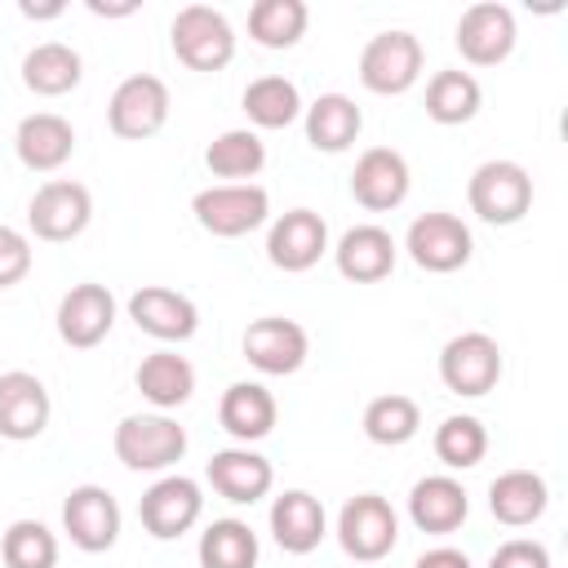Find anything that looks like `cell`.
I'll list each match as a JSON object with an SVG mask.
<instances>
[{
  "label": "cell",
  "instance_id": "obj_1",
  "mask_svg": "<svg viewBox=\"0 0 568 568\" xmlns=\"http://www.w3.org/2000/svg\"><path fill=\"white\" fill-rule=\"evenodd\" d=\"M169 36H173L178 62H186L191 71H222L231 62V53H235V31H231L226 13L213 9V4L178 9Z\"/></svg>",
  "mask_w": 568,
  "mask_h": 568
},
{
  "label": "cell",
  "instance_id": "obj_2",
  "mask_svg": "<svg viewBox=\"0 0 568 568\" xmlns=\"http://www.w3.org/2000/svg\"><path fill=\"white\" fill-rule=\"evenodd\" d=\"M466 195H470V209H475L484 222L510 226V222H519V217L528 213V204H532V178H528V169L515 164V160H484V164L470 173Z\"/></svg>",
  "mask_w": 568,
  "mask_h": 568
},
{
  "label": "cell",
  "instance_id": "obj_3",
  "mask_svg": "<svg viewBox=\"0 0 568 568\" xmlns=\"http://www.w3.org/2000/svg\"><path fill=\"white\" fill-rule=\"evenodd\" d=\"M191 213L195 222L209 231V235H222V240H235V235H248L253 226L266 222L271 213V195L253 182H226V186H209L191 200Z\"/></svg>",
  "mask_w": 568,
  "mask_h": 568
},
{
  "label": "cell",
  "instance_id": "obj_4",
  "mask_svg": "<svg viewBox=\"0 0 568 568\" xmlns=\"http://www.w3.org/2000/svg\"><path fill=\"white\" fill-rule=\"evenodd\" d=\"M186 453V430L164 413H133L115 426V457L129 470H164Z\"/></svg>",
  "mask_w": 568,
  "mask_h": 568
},
{
  "label": "cell",
  "instance_id": "obj_5",
  "mask_svg": "<svg viewBox=\"0 0 568 568\" xmlns=\"http://www.w3.org/2000/svg\"><path fill=\"white\" fill-rule=\"evenodd\" d=\"M337 541H342V550H346L351 559H359V564L386 559V555L395 550V541H399V519H395L390 501L377 497V493L351 497V501L342 506V515H337Z\"/></svg>",
  "mask_w": 568,
  "mask_h": 568
},
{
  "label": "cell",
  "instance_id": "obj_6",
  "mask_svg": "<svg viewBox=\"0 0 568 568\" xmlns=\"http://www.w3.org/2000/svg\"><path fill=\"white\" fill-rule=\"evenodd\" d=\"M422 75V40L413 31H377L359 53V80L373 93H404Z\"/></svg>",
  "mask_w": 568,
  "mask_h": 568
},
{
  "label": "cell",
  "instance_id": "obj_7",
  "mask_svg": "<svg viewBox=\"0 0 568 568\" xmlns=\"http://www.w3.org/2000/svg\"><path fill=\"white\" fill-rule=\"evenodd\" d=\"M106 120H111V133L115 138H151L164 129L169 120V89L160 75H129L115 84L111 102H106Z\"/></svg>",
  "mask_w": 568,
  "mask_h": 568
},
{
  "label": "cell",
  "instance_id": "obj_8",
  "mask_svg": "<svg viewBox=\"0 0 568 568\" xmlns=\"http://www.w3.org/2000/svg\"><path fill=\"white\" fill-rule=\"evenodd\" d=\"M439 377L453 395H488L501 377V346L488 333H457L439 351Z\"/></svg>",
  "mask_w": 568,
  "mask_h": 568
},
{
  "label": "cell",
  "instance_id": "obj_9",
  "mask_svg": "<svg viewBox=\"0 0 568 568\" xmlns=\"http://www.w3.org/2000/svg\"><path fill=\"white\" fill-rule=\"evenodd\" d=\"M89 217H93V195L71 178L44 182L27 204V222L40 240H75L89 226Z\"/></svg>",
  "mask_w": 568,
  "mask_h": 568
},
{
  "label": "cell",
  "instance_id": "obj_10",
  "mask_svg": "<svg viewBox=\"0 0 568 568\" xmlns=\"http://www.w3.org/2000/svg\"><path fill=\"white\" fill-rule=\"evenodd\" d=\"M408 257L422 266V271H435V275H448L457 266L470 262V231L462 217L453 213H422L413 226H408V240H404Z\"/></svg>",
  "mask_w": 568,
  "mask_h": 568
},
{
  "label": "cell",
  "instance_id": "obj_11",
  "mask_svg": "<svg viewBox=\"0 0 568 568\" xmlns=\"http://www.w3.org/2000/svg\"><path fill=\"white\" fill-rule=\"evenodd\" d=\"M200 510H204L200 484L186 479V475H164V479H155V484L142 493V501H138L142 528H146L151 537H160V541L182 537V532L200 519Z\"/></svg>",
  "mask_w": 568,
  "mask_h": 568
},
{
  "label": "cell",
  "instance_id": "obj_12",
  "mask_svg": "<svg viewBox=\"0 0 568 568\" xmlns=\"http://www.w3.org/2000/svg\"><path fill=\"white\" fill-rule=\"evenodd\" d=\"M62 528L89 555L111 550L115 537H120V506L102 484H80L62 501Z\"/></svg>",
  "mask_w": 568,
  "mask_h": 568
},
{
  "label": "cell",
  "instance_id": "obj_13",
  "mask_svg": "<svg viewBox=\"0 0 568 568\" xmlns=\"http://www.w3.org/2000/svg\"><path fill=\"white\" fill-rule=\"evenodd\" d=\"M306 328L297 320H284V315H266V320H253L244 328V359L257 368V373H271V377H284V373H297L306 364Z\"/></svg>",
  "mask_w": 568,
  "mask_h": 568
},
{
  "label": "cell",
  "instance_id": "obj_14",
  "mask_svg": "<svg viewBox=\"0 0 568 568\" xmlns=\"http://www.w3.org/2000/svg\"><path fill=\"white\" fill-rule=\"evenodd\" d=\"M457 49L475 67H493L515 49V13L497 0H479L457 18Z\"/></svg>",
  "mask_w": 568,
  "mask_h": 568
},
{
  "label": "cell",
  "instance_id": "obj_15",
  "mask_svg": "<svg viewBox=\"0 0 568 568\" xmlns=\"http://www.w3.org/2000/svg\"><path fill=\"white\" fill-rule=\"evenodd\" d=\"M115 324V297L106 284H75L62 302H58V337L67 346H98Z\"/></svg>",
  "mask_w": 568,
  "mask_h": 568
},
{
  "label": "cell",
  "instance_id": "obj_16",
  "mask_svg": "<svg viewBox=\"0 0 568 568\" xmlns=\"http://www.w3.org/2000/svg\"><path fill=\"white\" fill-rule=\"evenodd\" d=\"M129 315L142 333L160 337V342H186L200 328V311L186 293L164 288V284H146L129 297Z\"/></svg>",
  "mask_w": 568,
  "mask_h": 568
},
{
  "label": "cell",
  "instance_id": "obj_17",
  "mask_svg": "<svg viewBox=\"0 0 568 568\" xmlns=\"http://www.w3.org/2000/svg\"><path fill=\"white\" fill-rule=\"evenodd\" d=\"M351 195L373 213H386V209L404 204V195H408V160L399 151H390V146H368L355 160Z\"/></svg>",
  "mask_w": 568,
  "mask_h": 568
},
{
  "label": "cell",
  "instance_id": "obj_18",
  "mask_svg": "<svg viewBox=\"0 0 568 568\" xmlns=\"http://www.w3.org/2000/svg\"><path fill=\"white\" fill-rule=\"evenodd\" d=\"M49 390L36 373H0V435L4 439H36L49 426Z\"/></svg>",
  "mask_w": 568,
  "mask_h": 568
},
{
  "label": "cell",
  "instance_id": "obj_19",
  "mask_svg": "<svg viewBox=\"0 0 568 568\" xmlns=\"http://www.w3.org/2000/svg\"><path fill=\"white\" fill-rule=\"evenodd\" d=\"M324 248H328V226L311 209H288L266 235V257L280 271H311Z\"/></svg>",
  "mask_w": 568,
  "mask_h": 568
},
{
  "label": "cell",
  "instance_id": "obj_20",
  "mask_svg": "<svg viewBox=\"0 0 568 568\" xmlns=\"http://www.w3.org/2000/svg\"><path fill=\"white\" fill-rule=\"evenodd\" d=\"M13 146H18V160H22L27 169L53 173V169H62V164L71 160V151H75V129H71V120H62L58 111H36V115H27V120L18 124Z\"/></svg>",
  "mask_w": 568,
  "mask_h": 568
},
{
  "label": "cell",
  "instance_id": "obj_21",
  "mask_svg": "<svg viewBox=\"0 0 568 568\" xmlns=\"http://www.w3.org/2000/svg\"><path fill=\"white\" fill-rule=\"evenodd\" d=\"M333 253H337V271L355 284H377L395 271V240H390V231H382L373 222L351 226Z\"/></svg>",
  "mask_w": 568,
  "mask_h": 568
},
{
  "label": "cell",
  "instance_id": "obj_22",
  "mask_svg": "<svg viewBox=\"0 0 568 568\" xmlns=\"http://www.w3.org/2000/svg\"><path fill=\"white\" fill-rule=\"evenodd\" d=\"M271 479H275L271 462H266L262 453H253V448H222V453H213V462H209V484H213V493H222L226 501H240V506L266 497V493H271Z\"/></svg>",
  "mask_w": 568,
  "mask_h": 568
},
{
  "label": "cell",
  "instance_id": "obj_23",
  "mask_svg": "<svg viewBox=\"0 0 568 568\" xmlns=\"http://www.w3.org/2000/svg\"><path fill=\"white\" fill-rule=\"evenodd\" d=\"M466 510H470L466 488L453 475H426L408 493V515L422 532H453V528H462Z\"/></svg>",
  "mask_w": 568,
  "mask_h": 568
},
{
  "label": "cell",
  "instance_id": "obj_24",
  "mask_svg": "<svg viewBox=\"0 0 568 568\" xmlns=\"http://www.w3.org/2000/svg\"><path fill=\"white\" fill-rule=\"evenodd\" d=\"M217 422L240 444L266 439L271 426H275V395L266 386H257V382H231L222 404H217Z\"/></svg>",
  "mask_w": 568,
  "mask_h": 568
},
{
  "label": "cell",
  "instance_id": "obj_25",
  "mask_svg": "<svg viewBox=\"0 0 568 568\" xmlns=\"http://www.w3.org/2000/svg\"><path fill=\"white\" fill-rule=\"evenodd\" d=\"M271 532L288 555H311L324 541V506H320V497H311L302 488H288L284 497H275Z\"/></svg>",
  "mask_w": 568,
  "mask_h": 568
},
{
  "label": "cell",
  "instance_id": "obj_26",
  "mask_svg": "<svg viewBox=\"0 0 568 568\" xmlns=\"http://www.w3.org/2000/svg\"><path fill=\"white\" fill-rule=\"evenodd\" d=\"M364 129V115L359 106L346 98V93H320L311 106H306V142L315 151H346Z\"/></svg>",
  "mask_w": 568,
  "mask_h": 568
},
{
  "label": "cell",
  "instance_id": "obj_27",
  "mask_svg": "<svg viewBox=\"0 0 568 568\" xmlns=\"http://www.w3.org/2000/svg\"><path fill=\"white\" fill-rule=\"evenodd\" d=\"M550 493H546V479L532 475V470H506L493 479L488 488V510L506 524V528H524L532 519H541Z\"/></svg>",
  "mask_w": 568,
  "mask_h": 568
},
{
  "label": "cell",
  "instance_id": "obj_28",
  "mask_svg": "<svg viewBox=\"0 0 568 568\" xmlns=\"http://www.w3.org/2000/svg\"><path fill=\"white\" fill-rule=\"evenodd\" d=\"M80 53L62 40H44L36 44L27 58H22V84L31 93H44V98H58V93H71L80 84Z\"/></svg>",
  "mask_w": 568,
  "mask_h": 568
},
{
  "label": "cell",
  "instance_id": "obj_29",
  "mask_svg": "<svg viewBox=\"0 0 568 568\" xmlns=\"http://www.w3.org/2000/svg\"><path fill=\"white\" fill-rule=\"evenodd\" d=\"M138 390L155 404V408H178L191 399L195 390V368L186 355L178 351H155L138 364Z\"/></svg>",
  "mask_w": 568,
  "mask_h": 568
},
{
  "label": "cell",
  "instance_id": "obj_30",
  "mask_svg": "<svg viewBox=\"0 0 568 568\" xmlns=\"http://www.w3.org/2000/svg\"><path fill=\"white\" fill-rule=\"evenodd\" d=\"M479 80L470 71H435L426 84V115L435 124H466L479 111Z\"/></svg>",
  "mask_w": 568,
  "mask_h": 568
},
{
  "label": "cell",
  "instance_id": "obj_31",
  "mask_svg": "<svg viewBox=\"0 0 568 568\" xmlns=\"http://www.w3.org/2000/svg\"><path fill=\"white\" fill-rule=\"evenodd\" d=\"M306 4L302 0H257L248 9V36L262 49H293L306 31Z\"/></svg>",
  "mask_w": 568,
  "mask_h": 568
},
{
  "label": "cell",
  "instance_id": "obj_32",
  "mask_svg": "<svg viewBox=\"0 0 568 568\" xmlns=\"http://www.w3.org/2000/svg\"><path fill=\"white\" fill-rule=\"evenodd\" d=\"M200 564L204 568H253L257 564V537L244 519H213L200 537Z\"/></svg>",
  "mask_w": 568,
  "mask_h": 568
},
{
  "label": "cell",
  "instance_id": "obj_33",
  "mask_svg": "<svg viewBox=\"0 0 568 568\" xmlns=\"http://www.w3.org/2000/svg\"><path fill=\"white\" fill-rule=\"evenodd\" d=\"M244 111H248V120L262 124V129H284V124L297 120L302 93H297V84L284 80V75H262V80H253V84L244 89Z\"/></svg>",
  "mask_w": 568,
  "mask_h": 568
},
{
  "label": "cell",
  "instance_id": "obj_34",
  "mask_svg": "<svg viewBox=\"0 0 568 568\" xmlns=\"http://www.w3.org/2000/svg\"><path fill=\"white\" fill-rule=\"evenodd\" d=\"M204 164L217 178H253L266 164V146H262V138L253 129H226V133H217L209 142Z\"/></svg>",
  "mask_w": 568,
  "mask_h": 568
},
{
  "label": "cell",
  "instance_id": "obj_35",
  "mask_svg": "<svg viewBox=\"0 0 568 568\" xmlns=\"http://www.w3.org/2000/svg\"><path fill=\"white\" fill-rule=\"evenodd\" d=\"M422 426V413L408 395H377L368 408H364V435L373 444H408Z\"/></svg>",
  "mask_w": 568,
  "mask_h": 568
},
{
  "label": "cell",
  "instance_id": "obj_36",
  "mask_svg": "<svg viewBox=\"0 0 568 568\" xmlns=\"http://www.w3.org/2000/svg\"><path fill=\"white\" fill-rule=\"evenodd\" d=\"M4 568H53L58 564V537L40 519H13L0 541Z\"/></svg>",
  "mask_w": 568,
  "mask_h": 568
},
{
  "label": "cell",
  "instance_id": "obj_37",
  "mask_svg": "<svg viewBox=\"0 0 568 568\" xmlns=\"http://www.w3.org/2000/svg\"><path fill=\"white\" fill-rule=\"evenodd\" d=\"M484 453H488V430L479 426V417L457 413V417H444L439 422V430H435V457L444 466L466 470V466L484 462Z\"/></svg>",
  "mask_w": 568,
  "mask_h": 568
},
{
  "label": "cell",
  "instance_id": "obj_38",
  "mask_svg": "<svg viewBox=\"0 0 568 568\" xmlns=\"http://www.w3.org/2000/svg\"><path fill=\"white\" fill-rule=\"evenodd\" d=\"M31 271V244L22 231L0 222V288H13Z\"/></svg>",
  "mask_w": 568,
  "mask_h": 568
},
{
  "label": "cell",
  "instance_id": "obj_39",
  "mask_svg": "<svg viewBox=\"0 0 568 568\" xmlns=\"http://www.w3.org/2000/svg\"><path fill=\"white\" fill-rule=\"evenodd\" d=\"M488 568H550V555L541 541H528V537H515V541H501L488 559Z\"/></svg>",
  "mask_w": 568,
  "mask_h": 568
},
{
  "label": "cell",
  "instance_id": "obj_40",
  "mask_svg": "<svg viewBox=\"0 0 568 568\" xmlns=\"http://www.w3.org/2000/svg\"><path fill=\"white\" fill-rule=\"evenodd\" d=\"M413 568H470V559H466L462 550H453V546H435V550H426Z\"/></svg>",
  "mask_w": 568,
  "mask_h": 568
},
{
  "label": "cell",
  "instance_id": "obj_41",
  "mask_svg": "<svg viewBox=\"0 0 568 568\" xmlns=\"http://www.w3.org/2000/svg\"><path fill=\"white\" fill-rule=\"evenodd\" d=\"M138 4L133 0H124V4H102V0H89V13H98V18H120V13H133Z\"/></svg>",
  "mask_w": 568,
  "mask_h": 568
},
{
  "label": "cell",
  "instance_id": "obj_42",
  "mask_svg": "<svg viewBox=\"0 0 568 568\" xmlns=\"http://www.w3.org/2000/svg\"><path fill=\"white\" fill-rule=\"evenodd\" d=\"M22 13H27V18H58L62 4H22Z\"/></svg>",
  "mask_w": 568,
  "mask_h": 568
}]
</instances>
